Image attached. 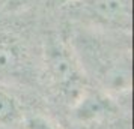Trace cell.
Segmentation results:
<instances>
[{"mask_svg": "<svg viewBox=\"0 0 134 129\" xmlns=\"http://www.w3.org/2000/svg\"><path fill=\"white\" fill-rule=\"evenodd\" d=\"M24 114L20 101L0 84V128H20Z\"/></svg>", "mask_w": 134, "mask_h": 129, "instance_id": "obj_5", "label": "cell"}, {"mask_svg": "<svg viewBox=\"0 0 134 129\" xmlns=\"http://www.w3.org/2000/svg\"><path fill=\"white\" fill-rule=\"evenodd\" d=\"M38 2L47 9H62L74 0H38Z\"/></svg>", "mask_w": 134, "mask_h": 129, "instance_id": "obj_7", "label": "cell"}, {"mask_svg": "<svg viewBox=\"0 0 134 129\" xmlns=\"http://www.w3.org/2000/svg\"><path fill=\"white\" fill-rule=\"evenodd\" d=\"M30 0H8V9L9 11H17V9H21V8L27 5Z\"/></svg>", "mask_w": 134, "mask_h": 129, "instance_id": "obj_8", "label": "cell"}, {"mask_svg": "<svg viewBox=\"0 0 134 129\" xmlns=\"http://www.w3.org/2000/svg\"><path fill=\"white\" fill-rule=\"evenodd\" d=\"M68 39L89 83L128 111L133 90L131 35L79 26Z\"/></svg>", "mask_w": 134, "mask_h": 129, "instance_id": "obj_1", "label": "cell"}, {"mask_svg": "<svg viewBox=\"0 0 134 129\" xmlns=\"http://www.w3.org/2000/svg\"><path fill=\"white\" fill-rule=\"evenodd\" d=\"M42 66L48 89L65 107L91 84L63 32H50L44 38Z\"/></svg>", "mask_w": 134, "mask_h": 129, "instance_id": "obj_2", "label": "cell"}, {"mask_svg": "<svg viewBox=\"0 0 134 129\" xmlns=\"http://www.w3.org/2000/svg\"><path fill=\"white\" fill-rule=\"evenodd\" d=\"M62 11L80 27L131 35L133 0H74Z\"/></svg>", "mask_w": 134, "mask_h": 129, "instance_id": "obj_3", "label": "cell"}, {"mask_svg": "<svg viewBox=\"0 0 134 129\" xmlns=\"http://www.w3.org/2000/svg\"><path fill=\"white\" fill-rule=\"evenodd\" d=\"M20 129H65L53 117L42 113H26Z\"/></svg>", "mask_w": 134, "mask_h": 129, "instance_id": "obj_6", "label": "cell"}, {"mask_svg": "<svg viewBox=\"0 0 134 129\" xmlns=\"http://www.w3.org/2000/svg\"><path fill=\"white\" fill-rule=\"evenodd\" d=\"M33 80V66L26 44L12 33L0 32V84Z\"/></svg>", "mask_w": 134, "mask_h": 129, "instance_id": "obj_4", "label": "cell"}]
</instances>
